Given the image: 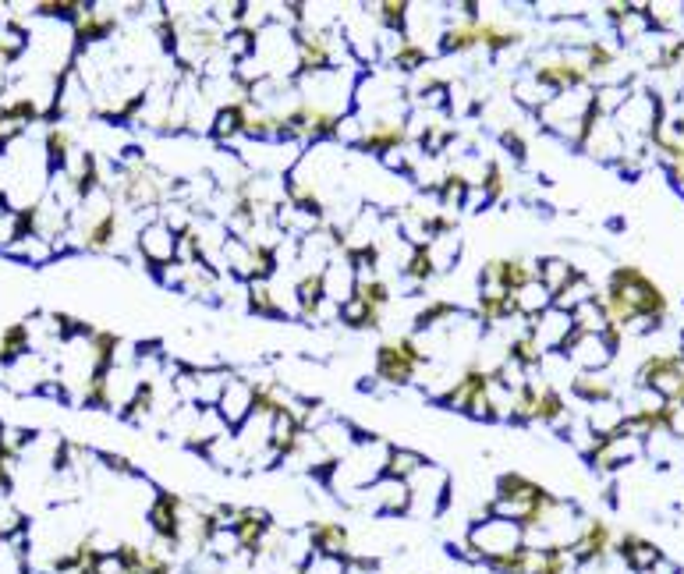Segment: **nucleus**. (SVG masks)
<instances>
[{
    "label": "nucleus",
    "mask_w": 684,
    "mask_h": 574,
    "mask_svg": "<svg viewBox=\"0 0 684 574\" xmlns=\"http://www.w3.org/2000/svg\"><path fill=\"white\" fill-rule=\"evenodd\" d=\"M387 450H390V443L376 440V436H362L341 461H334V468H330V475L323 482H327L334 493H341L344 500H351V493H366L373 482L383 479Z\"/></svg>",
    "instance_id": "f257e3e1"
},
{
    "label": "nucleus",
    "mask_w": 684,
    "mask_h": 574,
    "mask_svg": "<svg viewBox=\"0 0 684 574\" xmlns=\"http://www.w3.org/2000/svg\"><path fill=\"white\" fill-rule=\"evenodd\" d=\"M465 550L472 560L493 567V564H500V560L525 550V528H521L518 521L497 518V514H482L479 521L468 525Z\"/></svg>",
    "instance_id": "f03ea898"
},
{
    "label": "nucleus",
    "mask_w": 684,
    "mask_h": 574,
    "mask_svg": "<svg viewBox=\"0 0 684 574\" xmlns=\"http://www.w3.org/2000/svg\"><path fill=\"white\" fill-rule=\"evenodd\" d=\"M341 39L334 36L330 25L295 29V78H319L341 68Z\"/></svg>",
    "instance_id": "7ed1b4c3"
},
{
    "label": "nucleus",
    "mask_w": 684,
    "mask_h": 574,
    "mask_svg": "<svg viewBox=\"0 0 684 574\" xmlns=\"http://www.w3.org/2000/svg\"><path fill=\"white\" fill-rule=\"evenodd\" d=\"M585 110H589V93H560V96H553L536 117L546 132L560 135L568 146L578 149V142H582Z\"/></svg>",
    "instance_id": "20e7f679"
},
{
    "label": "nucleus",
    "mask_w": 684,
    "mask_h": 574,
    "mask_svg": "<svg viewBox=\"0 0 684 574\" xmlns=\"http://www.w3.org/2000/svg\"><path fill=\"white\" fill-rule=\"evenodd\" d=\"M617 344H621V334H617V330H607V334H578L575 330V337H571L568 348L560 351V355L568 358L578 373H599V369H607L610 365Z\"/></svg>",
    "instance_id": "39448f33"
},
{
    "label": "nucleus",
    "mask_w": 684,
    "mask_h": 574,
    "mask_svg": "<svg viewBox=\"0 0 684 574\" xmlns=\"http://www.w3.org/2000/svg\"><path fill=\"white\" fill-rule=\"evenodd\" d=\"M412 139L415 132L408 117H376V121H366V132H362V142L355 149L369 156H390L412 146Z\"/></svg>",
    "instance_id": "423d86ee"
},
{
    "label": "nucleus",
    "mask_w": 684,
    "mask_h": 574,
    "mask_svg": "<svg viewBox=\"0 0 684 574\" xmlns=\"http://www.w3.org/2000/svg\"><path fill=\"white\" fill-rule=\"evenodd\" d=\"M135 249H139L142 263L149 266L153 273H160L164 266L178 263V231L164 224L160 217L146 220L135 234Z\"/></svg>",
    "instance_id": "0eeeda50"
},
{
    "label": "nucleus",
    "mask_w": 684,
    "mask_h": 574,
    "mask_svg": "<svg viewBox=\"0 0 684 574\" xmlns=\"http://www.w3.org/2000/svg\"><path fill=\"white\" fill-rule=\"evenodd\" d=\"M358 504H369L376 514H383V518H405V514H412V486L383 475L380 482H373V486L362 493Z\"/></svg>",
    "instance_id": "6e6552de"
},
{
    "label": "nucleus",
    "mask_w": 684,
    "mask_h": 574,
    "mask_svg": "<svg viewBox=\"0 0 684 574\" xmlns=\"http://www.w3.org/2000/svg\"><path fill=\"white\" fill-rule=\"evenodd\" d=\"M525 330H529V334H536V341L543 344L546 351H564L571 337H575V316H571V312H564V309H557V305H550L543 316L529 319V323H525Z\"/></svg>",
    "instance_id": "1a4fd4ad"
},
{
    "label": "nucleus",
    "mask_w": 684,
    "mask_h": 574,
    "mask_svg": "<svg viewBox=\"0 0 684 574\" xmlns=\"http://www.w3.org/2000/svg\"><path fill=\"white\" fill-rule=\"evenodd\" d=\"M482 390H490V369L479 362H468L465 369H461V376L451 383V387L440 394V401H444V408H451V412H468V404H472L475 394H482Z\"/></svg>",
    "instance_id": "9d476101"
},
{
    "label": "nucleus",
    "mask_w": 684,
    "mask_h": 574,
    "mask_svg": "<svg viewBox=\"0 0 684 574\" xmlns=\"http://www.w3.org/2000/svg\"><path fill=\"white\" fill-rule=\"evenodd\" d=\"M217 415L224 419V426L231 429V433L245 426V422L252 419V380H245V376L234 373L231 383H227V390L217 401Z\"/></svg>",
    "instance_id": "9b49d317"
},
{
    "label": "nucleus",
    "mask_w": 684,
    "mask_h": 574,
    "mask_svg": "<svg viewBox=\"0 0 684 574\" xmlns=\"http://www.w3.org/2000/svg\"><path fill=\"white\" fill-rule=\"evenodd\" d=\"M312 557H330V560H348L351 557V532L344 521H316L309 528Z\"/></svg>",
    "instance_id": "f8f14e48"
},
{
    "label": "nucleus",
    "mask_w": 684,
    "mask_h": 574,
    "mask_svg": "<svg viewBox=\"0 0 684 574\" xmlns=\"http://www.w3.org/2000/svg\"><path fill=\"white\" fill-rule=\"evenodd\" d=\"M415 376H419V369L408 362L405 351L397 348L394 337L376 348V380L390 383V387H408V383H415Z\"/></svg>",
    "instance_id": "ddd939ff"
},
{
    "label": "nucleus",
    "mask_w": 684,
    "mask_h": 574,
    "mask_svg": "<svg viewBox=\"0 0 684 574\" xmlns=\"http://www.w3.org/2000/svg\"><path fill=\"white\" fill-rule=\"evenodd\" d=\"M291 295H295V305L305 319H319V312H323V305H327V280H323V270L298 273Z\"/></svg>",
    "instance_id": "4468645a"
},
{
    "label": "nucleus",
    "mask_w": 684,
    "mask_h": 574,
    "mask_svg": "<svg viewBox=\"0 0 684 574\" xmlns=\"http://www.w3.org/2000/svg\"><path fill=\"white\" fill-rule=\"evenodd\" d=\"M440 54H468V50H482V15L468 18L461 15L458 22H451L440 32Z\"/></svg>",
    "instance_id": "2eb2a0df"
},
{
    "label": "nucleus",
    "mask_w": 684,
    "mask_h": 574,
    "mask_svg": "<svg viewBox=\"0 0 684 574\" xmlns=\"http://www.w3.org/2000/svg\"><path fill=\"white\" fill-rule=\"evenodd\" d=\"M578 149H585V153L599 156V160H621L624 135H621V128L614 125V117H599L596 125H592V132L585 135L582 146H578Z\"/></svg>",
    "instance_id": "dca6fc26"
},
{
    "label": "nucleus",
    "mask_w": 684,
    "mask_h": 574,
    "mask_svg": "<svg viewBox=\"0 0 684 574\" xmlns=\"http://www.w3.org/2000/svg\"><path fill=\"white\" fill-rule=\"evenodd\" d=\"M323 280H327V302L344 305V302H351V298H355L358 270H355V263H351V259L341 256V252H337V256L323 266Z\"/></svg>",
    "instance_id": "f3484780"
},
{
    "label": "nucleus",
    "mask_w": 684,
    "mask_h": 574,
    "mask_svg": "<svg viewBox=\"0 0 684 574\" xmlns=\"http://www.w3.org/2000/svg\"><path fill=\"white\" fill-rule=\"evenodd\" d=\"M245 110H249V100H227L224 107L213 114L210 135L220 142V146H231V142L245 139Z\"/></svg>",
    "instance_id": "a211bd4d"
},
{
    "label": "nucleus",
    "mask_w": 684,
    "mask_h": 574,
    "mask_svg": "<svg viewBox=\"0 0 684 574\" xmlns=\"http://www.w3.org/2000/svg\"><path fill=\"white\" fill-rule=\"evenodd\" d=\"M390 68L397 71V75H419V71L429 68V50L422 39H412V36H401L394 43V50L387 54Z\"/></svg>",
    "instance_id": "6ab92c4d"
},
{
    "label": "nucleus",
    "mask_w": 684,
    "mask_h": 574,
    "mask_svg": "<svg viewBox=\"0 0 684 574\" xmlns=\"http://www.w3.org/2000/svg\"><path fill=\"white\" fill-rule=\"evenodd\" d=\"M546 355H550V351H546L543 344L536 341V334H529V330H521L518 337H511V344H507V351H504L507 362L525 369V373H539V365L546 362Z\"/></svg>",
    "instance_id": "aec40b11"
},
{
    "label": "nucleus",
    "mask_w": 684,
    "mask_h": 574,
    "mask_svg": "<svg viewBox=\"0 0 684 574\" xmlns=\"http://www.w3.org/2000/svg\"><path fill=\"white\" fill-rule=\"evenodd\" d=\"M525 39V32L514 29V25H507L504 18H486L482 15V50L493 57L507 54V50H514Z\"/></svg>",
    "instance_id": "412c9836"
},
{
    "label": "nucleus",
    "mask_w": 684,
    "mask_h": 574,
    "mask_svg": "<svg viewBox=\"0 0 684 574\" xmlns=\"http://www.w3.org/2000/svg\"><path fill=\"white\" fill-rule=\"evenodd\" d=\"M536 383H539V390H536V422L539 426H560V422H568V401H564V394L546 380H536Z\"/></svg>",
    "instance_id": "4be33fe9"
},
{
    "label": "nucleus",
    "mask_w": 684,
    "mask_h": 574,
    "mask_svg": "<svg viewBox=\"0 0 684 574\" xmlns=\"http://www.w3.org/2000/svg\"><path fill=\"white\" fill-rule=\"evenodd\" d=\"M571 390H575V397L585 404H610L617 394L614 383H610L603 373H575L571 376Z\"/></svg>",
    "instance_id": "5701e85b"
},
{
    "label": "nucleus",
    "mask_w": 684,
    "mask_h": 574,
    "mask_svg": "<svg viewBox=\"0 0 684 574\" xmlns=\"http://www.w3.org/2000/svg\"><path fill=\"white\" fill-rule=\"evenodd\" d=\"M475 188L482 192V199H486V206H493V202H500L507 195V188H511V171L504 167V160H486V167H482V174L475 178Z\"/></svg>",
    "instance_id": "b1692460"
},
{
    "label": "nucleus",
    "mask_w": 684,
    "mask_h": 574,
    "mask_svg": "<svg viewBox=\"0 0 684 574\" xmlns=\"http://www.w3.org/2000/svg\"><path fill=\"white\" fill-rule=\"evenodd\" d=\"M475 319L482 326H500L507 319H518V309H514V295H482L475 298Z\"/></svg>",
    "instance_id": "393cba45"
},
{
    "label": "nucleus",
    "mask_w": 684,
    "mask_h": 574,
    "mask_svg": "<svg viewBox=\"0 0 684 574\" xmlns=\"http://www.w3.org/2000/svg\"><path fill=\"white\" fill-rule=\"evenodd\" d=\"M373 18L383 32H394V36L401 39V36H408L412 4H408V0H380V4H373Z\"/></svg>",
    "instance_id": "a878e982"
},
{
    "label": "nucleus",
    "mask_w": 684,
    "mask_h": 574,
    "mask_svg": "<svg viewBox=\"0 0 684 574\" xmlns=\"http://www.w3.org/2000/svg\"><path fill=\"white\" fill-rule=\"evenodd\" d=\"M426 465H429V461L422 458L419 450H412V447H394V443H390V450H387V468H383V475H387V479L408 482L412 475H419Z\"/></svg>",
    "instance_id": "bb28decb"
},
{
    "label": "nucleus",
    "mask_w": 684,
    "mask_h": 574,
    "mask_svg": "<svg viewBox=\"0 0 684 574\" xmlns=\"http://www.w3.org/2000/svg\"><path fill=\"white\" fill-rule=\"evenodd\" d=\"M575 277H582V270L571 266L568 259H560V256L539 259V284H543L550 295H560V291H564Z\"/></svg>",
    "instance_id": "cd10ccee"
},
{
    "label": "nucleus",
    "mask_w": 684,
    "mask_h": 574,
    "mask_svg": "<svg viewBox=\"0 0 684 574\" xmlns=\"http://www.w3.org/2000/svg\"><path fill=\"white\" fill-rule=\"evenodd\" d=\"M245 291H249V295H245V305H249L252 316H280V312H284L273 280H252V284H245Z\"/></svg>",
    "instance_id": "c85d7f7f"
},
{
    "label": "nucleus",
    "mask_w": 684,
    "mask_h": 574,
    "mask_svg": "<svg viewBox=\"0 0 684 574\" xmlns=\"http://www.w3.org/2000/svg\"><path fill=\"white\" fill-rule=\"evenodd\" d=\"M383 312H387V309H376V305L362 302V298H351V302L341 305V316H337V319H341L348 330H380Z\"/></svg>",
    "instance_id": "c756f323"
},
{
    "label": "nucleus",
    "mask_w": 684,
    "mask_h": 574,
    "mask_svg": "<svg viewBox=\"0 0 684 574\" xmlns=\"http://www.w3.org/2000/svg\"><path fill=\"white\" fill-rule=\"evenodd\" d=\"M401 270H405V277H408V284H412V287H426L429 280L436 277V263H433V252H429V245H415V249H408Z\"/></svg>",
    "instance_id": "7c9ffc66"
},
{
    "label": "nucleus",
    "mask_w": 684,
    "mask_h": 574,
    "mask_svg": "<svg viewBox=\"0 0 684 574\" xmlns=\"http://www.w3.org/2000/svg\"><path fill=\"white\" fill-rule=\"evenodd\" d=\"M553 305V295L550 291H546L543 284H529V287H521L518 295H514V309H518V319H525V323H529V319H536V316H543L546 309H550Z\"/></svg>",
    "instance_id": "2f4dec72"
},
{
    "label": "nucleus",
    "mask_w": 684,
    "mask_h": 574,
    "mask_svg": "<svg viewBox=\"0 0 684 574\" xmlns=\"http://www.w3.org/2000/svg\"><path fill=\"white\" fill-rule=\"evenodd\" d=\"M511 96H514V103H518V107L532 110V114H539V110H543L546 103L553 100V93H550V89L539 86L536 78H532V71H525V75H521L518 82H514Z\"/></svg>",
    "instance_id": "473e14b6"
},
{
    "label": "nucleus",
    "mask_w": 684,
    "mask_h": 574,
    "mask_svg": "<svg viewBox=\"0 0 684 574\" xmlns=\"http://www.w3.org/2000/svg\"><path fill=\"white\" fill-rule=\"evenodd\" d=\"M355 298H362V302L376 305V309H387L390 298H394V291H390V280L380 277V273H358Z\"/></svg>",
    "instance_id": "72a5a7b5"
},
{
    "label": "nucleus",
    "mask_w": 684,
    "mask_h": 574,
    "mask_svg": "<svg viewBox=\"0 0 684 574\" xmlns=\"http://www.w3.org/2000/svg\"><path fill=\"white\" fill-rule=\"evenodd\" d=\"M451 319H458V305L447 302V298H429V302L415 312V330L422 334V330L444 326V323H451Z\"/></svg>",
    "instance_id": "f704fd0d"
},
{
    "label": "nucleus",
    "mask_w": 684,
    "mask_h": 574,
    "mask_svg": "<svg viewBox=\"0 0 684 574\" xmlns=\"http://www.w3.org/2000/svg\"><path fill=\"white\" fill-rule=\"evenodd\" d=\"M578 54H582L585 68L592 71V78H596V75H607V71L617 64V50L610 47L607 39H596V36H592L589 43H585V47L578 50Z\"/></svg>",
    "instance_id": "c9c22d12"
},
{
    "label": "nucleus",
    "mask_w": 684,
    "mask_h": 574,
    "mask_svg": "<svg viewBox=\"0 0 684 574\" xmlns=\"http://www.w3.org/2000/svg\"><path fill=\"white\" fill-rule=\"evenodd\" d=\"M592 298H596V291H592V280L582 273V277L571 280V284L564 287L560 295H553V305H557V309H564V312H575L578 305L592 302Z\"/></svg>",
    "instance_id": "e433bc0d"
},
{
    "label": "nucleus",
    "mask_w": 684,
    "mask_h": 574,
    "mask_svg": "<svg viewBox=\"0 0 684 574\" xmlns=\"http://www.w3.org/2000/svg\"><path fill=\"white\" fill-rule=\"evenodd\" d=\"M429 252H433V263H436V273H444V270H451L454 263H458V256H461V241H458V234H436L433 241H429Z\"/></svg>",
    "instance_id": "4c0bfd02"
},
{
    "label": "nucleus",
    "mask_w": 684,
    "mask_h": 574,
    "mask_svg": "<svg viewBox=\"0 0 684 574\" xmlns=\"http://www.w3.org/2000/svg\"><path fill=\"white\" fill-rule=\"evenodd\" d=\"M500 146H504V153H511L521 163L529 156V132L521 125H504L500 128Z\"/></svg>",
    "instance_id": "58836bf2"
},
{
    "label": "nucleus",
    "mask_w": 684,
    "mask_h": 574,
    "mask_svg": "<svg viewBox=\"0 0 684 574\" xmlns=\"http://www.w3.org/2000/svg\"><path fill=\"white\" fill-rule=\"evenodd\" d=\"M362 132H366V121H362V114H355V110H351V114L341 117L334 142H341V146H358V142H362Z\"/></svg>",
    "instance_id": "ea45409f"
},
{
    "label": "nucleus",
    "mask_w": 684,
    "mask_h": 574,
    "mask_svg": "<svg viewBox=\"0 0 684 574\" xmlns=\"http://www.w3.org/2000/svg\"><path fill=\"white\" fill-rule=\"evenodd\" d=\"M103 465L110 468V472H132V461L125 458V454H103Z\"/></svg>",
    "instance_id": "a19ab883"
}]
</instances>
